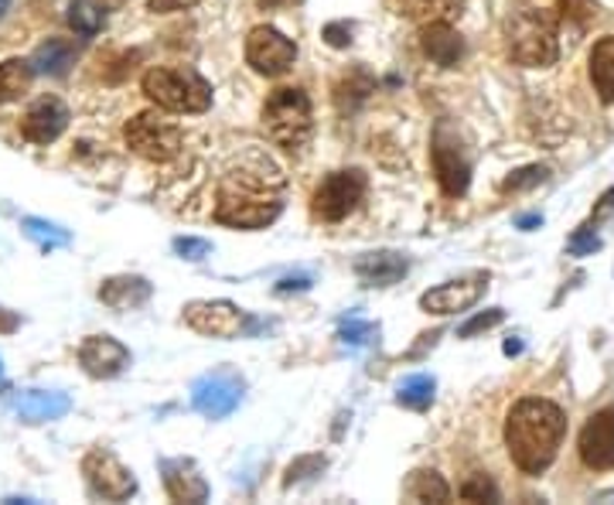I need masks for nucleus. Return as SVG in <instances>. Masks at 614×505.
<instances>
[{
    "instance_id": "1",
    "label": "nucleus",
    "mask_w": 614,
    "mask_h": 505,
    "mask_svg": "<svg viewBox=\"0 0 614 505\" xmlns=\"http://www.w3.org/2000/svg\"><path fill=\"white\" fill-rule=\"evenodd\" d=\"M280 189V168L260 151H250L246 158H240V168L225 174L215 202V219L232 229H263L283 212Z\"/></svg>"
},
{
    "instance_id": "2",
    "label": "nucleus",
    "mask_w": 614,
    "mask_h": 505,
    "mask_svg": "<svg viewBox=\"0 0 614 505\" xmlns=\"http://www.w3.org/2000/svg\"><path fill=\"white\" fill-rule=\"evenodd\" d=\"M563 437H566V413L556 403L526 396L509 410L505 447L519 472L526 475L546 472L556 462Z\"/></svg>"
},
{
    "instance_id": "3",
    "label": "nucleus",
    "mask_w": 614,
    "mask_h": 505,
    "mask_svg": "<svg viewBox=\"0 0 614 505\" xmlns=\"http://www.w3.org/2000/svg\"><path fill=\"white\" fill-rule=\"evenodd\" d=\"M505 52L515 65L546 69L560 59V18L556 11L530 8L519 11L502 28Z\"/></svg>"
},
{
    "instance_id": "4",
    "label": "nucleus",
    "mask_w": 614,
    "mask_h": 505,
    "mask_svg": "<svg viewBox=\"0 0 614 505\" xmlns=\"http://www.w3.org/2000/svg\"><path fill=\"white\" fill-rule=\"evenodd\" d=\"M140 89L164 113H205L212 107V85L195 69L158 65L144 72Z\"/></svg>"
},
{
    "instance_id": "5",
    "label": "nucleus",
    "mask_w": 614,
    "mask_h": 505,
    "mask_svg": "<svg viewBox=\"0 0 614 505\" xmlns=\"http://www.w3.org/2000/svg\"><path fill=\"white\" fill-rule=\"evenodd\" d=\"M263 130L276 148L301 151L314 133V110L304 89L288 85L270 93V100L263 103Z\"/></svg>"
},
{
    "instance_id": "6",
    "label": "nucleus",
    "mask_w": 614,
    "mask_h": 505,
    "mask_svg": "<svg viewBox=\"0 0 614 505\" xmlns=\"http://www.w3.org/2000/svg\"><path fill=\"white\" fill-rule=\"evenodd\" d=\"M123 137H127V148L140 158L148 161H171L181 154L184 148V133L174 120H168L164 113H137L133 120H127L123 127Z\"/></svg>"
},
{
    "instance_id": "7",
    "label": "nucleus",
    "mask_w": 614,
    "mask_h": 505,
    "mask_svg": "<svg viewBox=\"0 0 614 505\" xmlns=\"http://www.w3.org/2000/svg\"><path fill=\"white\" fill-rule=\"evenodd\" d=\"M369 192V181L362 171H335L328 174L311 195V212L321 222H342L349 219Z\"/></svg>"
},
{
    "instance_id": "8",
    "label": "nucleus",
    "mask_w": 614,
    "mask_h": 505,
    "mask_svg": "<svg viewBox=\"0 0 614 505\" xmlns=\"http://www.w3.org/2000/svg\"><path fill=\"white\" fill-rule=\"evenodd\" d=\"M82 475L89 482V488L97 492L107 502H127L130 495H137V478L133 472L120 462L113 451L92 447L82 457Z\"/></svg>"
},
{
    "instance_id": "9",
    "label": "nucleus",
    "mask_w": 614,
    "mask_h": 505,
    "mask_svg": "<svg viewBox=\"0 0 614 505\" xmlns=\"http://www.w3.org/2000/svg\"><path fill=\"white\" fill-rule=\"evenodd\" d=\"M246 62L253 72L276 79L283 72H291V65L298 62V44L288 34H280L276 28L260 24L246 38Z\"/></svg>"
},
{
    "instance_id": "10",
    "label": "nucleus",
    "mask_w": 614,
    "mask_h": 505,
    "mask_svg": "<svg viewBox=\"0 0 614 505\" xmlns=\"http://www.w3.org/2000/svg\"><path fill=\"white\" fill-rule=\"evenodd\" d=\"M181 317L188 329L209 339H235L246 329V311L232 301H188Z\"/></svg>"
},
{
    "instance_id": "11",
    "label": "nucleus",
    "mask_w": 614,
    "mask_h": 505,
    "mask_svg": "<svg viewBox=\"0 0 614 505\" xmlns=\"http://www.w3.org/2000/svg\"><path fill=\"white\" fill-rule=\"evenodd\" d=\"M431 158H434V174L441 181L444 195H451V199L464 195L467 185H471V161H467V154L457 141V133L447 123H441L437 133H434Z\"/></svg>"
},
{
    "instance_id": "12",
    "label": "nucleus",
    "mask_w": 614,
    "mask_h": 505,
    "mask_svg": "<svg viewBox=\"0 0 614 505\" xmlns=\"http://www.w3.org/2000/svg\"><path fill=\"white\" fill-rule=\"evenodd\" d=\"M243 390H246V383H243L240 373L215 370V373L202 376L192 386V406L202 413V417H209V421H222V417H229L235 406H240Z\"/></svg>"
},
{
    "instance_id": "13",
    "label": "nucleus",
    "mask_w": 614,
    "mask_h": 505,
    "mask_svg": "<svg viewBox=\"0 0 614 505\" xmlns=\"http://www.w3.org/2000/svg\"><path fill=\"white\" fill-rule=\"evenodd\" d=\"M577 451H581V462L591 472H611L614 468V406L597 410L594 417L584 424Z\"/></svg>"
},
{
    "instance_id": "14",
    "label": "nucleus",
    "mask_w": 614,
    "mask_h": 505,
    "mask_svg": "<svg viewBox=\"0 0 614 505\" xmlns=\"http://www.w3.org/2000/svg\"><path fill=\"white\" fill-rule=\"evenodd\" d=\"M69 127V107L56 97L34 100L21 117V137L28 144H52Z\"/></svg>"
},
{
    "instance_id": "15",
    "label": "nucleus",
    "mask_w": 614,
    "mask_h": 505,
    "mask_svg": "<svg viewBox=\"0 0 614 505\" xmlns=\"http://www.w3.org/2000/svg\"><path fill=\"white\" fill-rule=\"evenodd\" d=\"M79 365L92 380H113L130 365V349L110 335H89L79 345Z\"/></svg>"
},
{
    "instance_id": "16",
    "label": "nucleus",
    "mask_w": 614,
    "mask_h": 505,
    "mask_svg": "<svg viewBox=\"0 0 614 505\" xmlns=\"http://www.w3.org/2000/svg\"><path fill=\"white\" fill-rule=\"evenodd\" d=\"M8 406L21 424H52L72 410V400L56 390H18L11 393Z\"/></svg>"
},
{
    "instance_id": "17",
    "label": "nucleus",
    "mask_w": 614,
    "mask_h": 505,
    "mask_svg": "<svg viewBox=\"0 0 614 505\" xmlns=\"http://www.w3.org/2000/svg\"><path fill=\"white\" fill-rule=\"evenodd\" d=\"M489 287V277L475 273V277L467 281H447L434 291H427L420 297V307L427 314H454V311H467L471 304H479V297L485 294Z\"/></svg>"
},
{
    "instance_id": "18",
    "label": "nucleus",
    "mask_w": 614,
    "mask_h": 505,
    "mask_svg": "<svg viewBox=\"0 0 614 505\" xmlns=\"http://www.w3.org/2000/svg\"><path fill=\"white\" fill-rule=\"evenodd\" d=\"M161 478H164V488L174 502H205L209 498V482L202 478L199 465L192 457H164L161 462Z\"/></svg>"
},
{
    "instance_id": "19",
    "label": "nucleus",
    "mask_w": 614,
    "mask_h": 505,
    "mask_svg": "<svg viewBox=\"0 0 614 505\" xmlns=\"http://www.w3.org/2000/svg\"><path fill=\"white\" fill-rule=\"evenodd\" d=\"M355 277L369 287H393L396 281L406 277V270H410V260L396 250H375V253H362L355 263Z\"/></svg>"
},
{
    "instance_id": "20",
    "label": "nucleus",
    "mask_w": 614,
    "mask_h": 505,
    "mask_svg": "<svg viewBox=\"0 0 614 505\" xmlns=\"http://www.w3.org/2000/svg\"><path fill=\"white\" fill-rule=\"evenodd\" d=\"M420 49L431 62L451 69L464 59V38L451 28V21H431L420 31Z\"/></svg>"
},
{
    "instance_id": "21",
    "label": "nucleus",
    "mask_w": 614,
    "mask_h": 505,
    "mask_svg": "<svg viewBox=\"0 0 614 505\" xmlns=\"http://www.w3.org/2000/svg\"><path fill=\"white\" fill-rule=\"evenodd\" d=\"M154 287L148 277H137V273H120V277H107L100 284V301L113 311H137L151 301Z\"/></svg>"
},
{
    "instance_id": "22",
    "label": "nucleus",
    "mask_w": 614,
    "mask_h": 505,
    "mask_svg": "<svg viewBox=\"0 0 614 505\" xmlns=\"http://www.w3.org/2000/svg\"><path fill=\"white\" fill-rule=\"evenodd\" d=\"M390 11L416 21V24H431V21H454L464 14V0H386Z\"/></svg>"
},
{
    "instance_id": "23",
    "label": "nucleus",
    "mask_w": 614,
    "mask_h": 505,
    "mask_svg": "<svg viewBox=\"0 0 614 505\" xmlns=\"http://www.w3.org/2000/svg\"><path fill=\"white\" fill-rule=\"evenodd\" d=\"M76 55H79L76 41H69V38H49V41L38 44L34 55H31L28 62H31V69L41 72V75H66L69 65L76 62Z\"/></svg>"
},
{
    "instance_id": "24",
    "label": "nucleus",
    "mask_w": 614,
    "mask_h": 505,
    "mask_svg": "<svg viewBox=\"0 0 614 505\" xmlns=\"http://www.w3.org/2000/svg\"><path fill=\"white\" fill-rule=\"evenodd\" d=\"M591 82L601 103H614V38H601L591 52Z\"/></svg>"
},
{
    "instance_id": "25",
    "label": "nucleus",
    "mask_w": 614,
    "mask_h": 505,
    "mask_svg": "<svg viewBox=\"0 0 614 505\" xmlns=\"http://www.w3.org/2000/svg\"><path fill=\"white\" fill-rule=\"evenodd\" d=\"M107 14L110 11H107L103 0H72V4H69V24L82 38L100 34L103 24H107Z\"/></svg>"
},
{
    "instance_id": "26",
    "label": "nucleus",
    "mask_w": 614,
    "mask_h": 505,
    "mask_svg": "<svg viewBox=\"0 0 614 505\" xmlns=\"http://www.w3.org/2000/svg\"><path fill=\"white\" fill-rule=\"evenodd\" d=\"M406 498L413 502H451V485L437 475V472H427V468H420L406 478L403 485Z\"/></svg>"
},
{
    "instance_id": "27",
    "label": "nucleus",
    "mask_w": 614,
    "mask_h": 505,
    "mask_svg": "<svg viewBox=\"0 0 614 505\" xmlns=\"http://www.w3.org/2000/svg\"><path fill=\"white\" fill-rule=\"evenodd\" d=\"M31 79H34V69L31 62H21V59H11V62H0V107L24 97L31 89Z\"/></svg>"
},
{
    "instance_id": "28",
    "label": "nucleus",
    "mask_w": 614,
    "mask_h": 505,
    "mask_svg": "<svg viewBox=\"0 0 614 505\" xmlns=\"http://www.w3.org/2000/svg\"><path fill=\"white\" fill-rule=\"evenodd\" d=\"M434 390H437V383L431 376L416 373V376H410V380L400 383L396 403L406 406V410H413V413H423V410H431V403H434Z\"/></svg>"
},
{
    "instance_id": "29",
    "label": "nucleus",
    "mask_w": 614,
    "mask_h": 505,
    "mask_svg": "<svg viewBox=\"0 0 614 505\" xmlns=\"http://www.w3.org/2000/svg\"><path fill=\"white\" fill-rule=\"evenodd\" d=\"M21 229H24V236L34 240L41 250H56V246H69V243H72L69 229H62V225H56V222H44V219H34V215H28V219L21 222Z\"/></svg>"
},
{
    "instance_id": "30",
    "label": "nucleus",
    "mask_w": 614,
    "mask_h": 505,
    "mask_svg": "<svg viewBox=\"0 0 614 505\" xmlns=\"http://www.w3.org/2000/svg\"><path fill=\"white\" fill-rule=\"evenodd\" d=\"M369 93H372V79L365 72H352L345 82L335 85V100H339L342 110H355Z\"/></svg>"
},
{
    "instance_id": "31",
    "label": "nucleus",
    "mask_w": 614,
    "mask_h": 505,
    "mask_svg": "<svg viewBox=\"0 0 614 505\" xmlns=\"http://www.w3.org/2000/svg\"><path fill=\"white\" fill-rule=\"evenodd\" d=\"M546 178H550V168H546V164H530V168H519V171H512V174L502 181L499 192H502V195H509V192H530V189L543 185Z\"/></svg>"
},
{
    "instance_id": "32",
    "label": "nucleus",
    "mask_w": 614,
    "mask_h": 505,
    "mask_svg": "<svg viewBox=\"0 0 614 505\" xmlns=\"http://www.w3.org/2000/svg\"><path fill=\"white\" fill-rule=\"evenodd\" d=\"M461 498L464 502H499L502 495H499V488H495V482L489 478V475H471L464 485H461Z\"/></svg>"
},
{
    "instance_id": "33",
    "label": "nucleus",
    "mask_w": 614,
    "mask_h": 505,
    "mask_svg": "<svg viewBox=\"0 0 614 505\" xmlns=\"http://www.w3.org/2000/svg\"><path fill=\"white\" fill-rule=\"evenodd\" d=\"M502 321H505V311H502V307H489L485 314L467 317L464 325L457 329V339H475V335H482V332H489V329L502 325Z\"/></svg>"
},
{
    "instance_id": "34",
    "label": "nucleus",
    "mask_w": 614,
    "mask_h": 505,
    "mask_svg": "<svg viewBox=\"0 0 614 505\" xmlns=\"http://www.w3.org/2000/svg\"><path fill=\"white\" fill-rule=\"evenodd\" d=\"M375 332H380V329H375L372 325V321H362V317H349V321H342V342L345 345H369L372 339H375Z\"/></svg>"
},
{
    "instance_id": "35",
    "label": "nucleus",
    "mask_w": 614,
    "mask_h": 505,
    "mask_svg": "<svg viewBox=\"0 0 614 505\" xmlns=\"http://www.w3.org/2000/svg\"><path fill=\"white\" fill-rule=\"evenodd\" d=\"M328 462L321 454H308V457H298V462L288 468V475H283V485H298V482H304V478H311V472H318L321 475V468H324Z\"/></svg>"
},
{
    "instance_id": "36",
    "label": "nucleus",
    "mask_w": 614,
    "mask_h": 505,
    "mask_svg": "<svg viewBox=\"0 0 614 505\" xmlns=\"http://www.w3.org/2000/svg\"><path fill=\"white\" fill-rule=\"evenodd\" d=\"M560 14L577 24H587L597 18V0H560Z\"/></svg>"
},
{
    "instance_id": "37",
    "label": "nucleus",
    "mask_w": 614,
    "mask_h": 505,
    "mask_svg": "<svg viewBox=\"0 0 614 505\" xmlns=\"http://www.w3.org/2000/svg\"><path fill=\"white\" fill-rule=\"evenodd\" d=\"M566 250H571V256H591L601 250V236L594 233L591 225H581L577 233L571 236V243H566Z\"/></svg>"
},
{
    "instance_id": "38",
    "label": "nucleus",
    "mask_w": 614,
    "mask_h": 505,
    "mask_svg": "<svg viewBox=\"0 0 614 505\" xmlns=\"http://www.w3.org/2000/svg\"><path fill=\"white\" fill-rule=\"evenodd\" d=\"M209 243L205 240H192V236H178L174 240V253H181L184 260H202V256H209Z\"/></svg>"
},
{
    "instance_id": "39",
    "label": "nucleus",
    "mask_w": 614,
    "mask_h": 505,
    "mask_svg": "<svg viewBox=\"0 0 614 505\" xmlns=\"http://www.w3.org/2000/svg\"><path fill=\"white\" fill-rule=\"evenodd\" d=\"M324 41L332 44V49H349L352 44V24L349 21H335L324 28Z\"/></svg>"
},
{
    "instance_id": "40",
    "label": "nucleus",
    "mask_w": 614,
    "mask_h": 505,
    "mask_svg": "<svg viewBox=\"0 0 614 505\" xmlns=\"http://www.w3.org/2000/svg\"><path fill=\"white\" fill-rule=\"evenodd\" d=\"M202 4V0H148V11L151 14H174V11H188Z\"/></svg>"
},
{
    "instance_id": "41",
    "label": "nucleus",
    "mask_w": 614,
    "mask_h": 505,
    "mask_svg": "<svg viewBox=\"0 0 614 505\" xmlns=\"http://www.w3.org/2000/svg\"><path fill=\"white\" fill-rule=\"evenodd\" d=\"M611 212H614V185H611V189H607V192L597 199V205H594V212H591V222L597 225V222H604Z\"/></svg>"
},
{
    "instance_id": "42",
    "label": "nucleus",
    "mask_w": 614,
    "mask_h": 505,
    "mask_svg": "<svg viewBox=\"0 0 614 505\" xmlns=\"http://www.w3.org/2000/svg\"><path fill=\"white\" fill-rule=\"evenodd\" d=\"M308 287H311L308 277H283L273 291H276V294H291V291H308Z\"/></svg>"
},
{
    "instance_id": "43",
    "label": "nucleus",
    "mask_w": 614,
    "mask_h": 505,
    "mask_svg": "<svg viewBox=\"0 0 614 505\" xmlns=\"http://www.w3.org/2000/svg\"><path fill=\"white\" fill-rule=\"evenodd\" d=\"M294 4H301V0H256V8L263 11H280V8H294Z\"/></svg>"
},
{
    "instance_id": "44",
    "label": "nucleus",
    "mask_w": 614,
    "mask_h": 505,
    "mask_svg": "<svg viewBox=\"0 0 614 505\" xmlns=\"http://www.w3.org/2000/svg\"><path fill=\"white\" fill-rule=\"evenodd\" d=\"M14 329H18V317L0 307V332H14Z\"/></svg>"
},
{
    "instance_id": "45",
    "label": "nucleus",
    "mask_w": 614,
    "mask_h": 505,
    "mask_svg": "<svg viewBox=\"0 0 614 505\" xmlns=\"http://www.w3.org/2000/svg\"><path fill=\"white\" fill-rule=\"evenodd\" d=\"M515 225L519 229H536V225H543V215H523V219H515Z\"/></svg>"
},
{
    "instance_id": "46",
    "label": "nucleus",
    "mask_w": 614,
    "mask_h": 505,
    "mask_svg": "<svg viewBox=\"0 0 614 505\" xmlns=\"http://www.w3.org/2000/svg\"><path fill=\"white\" fill-rule=\"evenodd\" d=\"M519 352H523V342H519V339H509V342H505V355H519Z\"/></svg>"
},
{
    "instance_id": "47",
    "label": "nucleus",
    "mask_w": 614,
    "mask_h": 505,
    "mask_svg": "<svg viewBox=\"0 0 614 505\" xmlns=\"http://www.w3.org/2000/svg\"><path fill=\"white\" fill-rule=\"evenodd\" d=\"M8 8H11V0H0V18L8 14Z\"/></svg>"
},
{
    "instance_id": "48",
    "label": "nucleus",
    "mask_w": 614,
    "mask_h": 505,
    "mask_svg": "<svg viewBox=\"0 0 614 505\" xmlns=\"http://www.w3.org/2000/svg\"><path fill=\"white\" fill-rule=\"evenodd\" d=\"M0 376H4V365H0Z\"/></svg>"
}]
</instances>
